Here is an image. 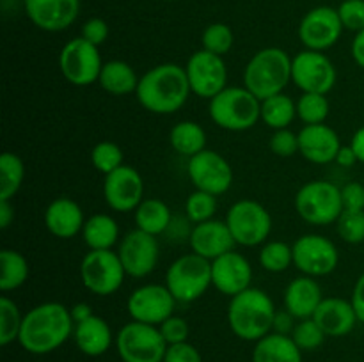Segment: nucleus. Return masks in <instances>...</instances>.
<instances>
[{
	"label": "nucleus",
	"mask_w": 364,
	"mask_h": 362,
	"mask_svg": "<svg viewBox=\"0 0 364 362\" xmlns=\"http://www.w3.org/2000/svg\"><path fill=\"white\" fill-rule=\"evenodd\" d=\"M233 46V32L224 23H212L203 32V50L223 57Z\"/></svg>",
	"instance_id": "79ce46f5"
},
{
	"label": "nucleus",
	"mask_w": 364,
	"mask_h": 362,
	"mask_svg": "<svg viewBox=\"0 0 364 362\" xmlns=\"http://www.w3.org/2000/svg\"><path fill=\"white\" fill-rule=\"evenodd\" d=\"M191 92L185 67L167 62L159 64L142 75L135 94L146 110L166 116L180 110L187 103Z\"/></svg>",
	"instance_id": "f03ea898"
},
{
	"label": "nucleus",
	"mask_w": 364,
	"mask_h": 362,
	"mask_svg": "<svg viewBox=\"0 0 364 362\" xmlns=\"http://www.w3.org/2000/svg\"><path fill=\"white\" fill-rule=\"evenodd\" d=\"M187 174L196 190L220 195L230 190L233 183V170L230 162L220 153L212 149H203L201 153L188 158Z\"/></svg>",
	"instance_id": "ddd939ff"
},
{
	"label": "nucleus",
	"mask_w": 364,
	"mask_h": 362,
	"mask_svg": "<svg viewBox=\"0 0 364 362\" xmlns=\"http://www.w3.org/2000/svg\"><path fill=\"white\" fill-rule=\"evenodd\" d=\"M25 177V165L14 153H4L0 156V199H11L20 190Z\"/></svg>",
	"instance_id": "f704fd0d"
},
{
	"label": "nucleus",
	"mask_w": 364,
	"mask_h": 362,
	"mask_svg": "<svg viewBox=\"0 0 364 362\" xmlns=\"http://www.w3.org/2000/svg\"><path fill=\"white\" fill-rule=\"evenodd\" d=\"M294 263V248L284 241H269L259 252V265L267 272H284Z\"/></svg>",
	"instance_id": "e433bc0d"
},
{
	"label": "nucleus",
	"mask_w": 364,
	"mask_h": 362,
	"mask_svg": "<svg viewBox=\"0 0 364 362\" xmlns=\"http://www.w3.org/2000/svg\"><path fill=\"white\" fill-rule=\"evenodd\" d=\"M326 337V332L320 329V325L313 318L299 319L294 332H291V339H294V343L297 344L302 351L316 350L318 346H322Z\"/></svg>",
	"instance_id": "a19ab883"
},
{
	"label": "nucleus",
	"mask_w": 364,
	"mask_h": 362,
	"mask_svg": "<svg viewBox=\"0 0 364 362\" xmlns=\"http://www.w3.org/2000/svg\"><path fill=\"white\" fill-rule=\"evenodd\" d=\"M294 265L309 277H323L334 272L340 263L336 245L320 234H304L294 245Z\"/></svg>",
	"instance_id": "4468645a"
},
{
	"label": "nucleus",
	"mask_w": 364,
	"mask_h": 362,
	"mask_svg": "<svg viewBox=\"0 0 364 362\" xmlns=\"http://www.w3.org/2000/svg\"><path fill=\"white\" fill-rule=\"evenodd\" d=\"M82 38L85 41L92 43L95 46H100L105 43V39L109 38V25L102 20V18H91L84 23L82 27Z\"/></svg>",
	"instance_id": "8fccbe9b"
},
{
	"label": "nucleus",
	"mask_w": 364,
	"mask_h": 362,
	"mask_svg": "<svg viewBox=\"0 0 364 362\" xmlns=\"http://www.w3.org/2000/svg\"><path fill=\"white\" fill-rule=\"evenodd\" d=\"M217 195L208 194V192L196 190L188 195L187 202H185V213H187L188 220L194 224L206 222L212 220L217 212Z\"/></svg>",
	"instance_id": "58836bf2"
},
{
	"label": "nucleus",
	"mask_w": 364,
	"mask_h": 362,
	"mask_svg": "<svg viewBox=\"0 0 364 362\" xmlns=\"http://www.w3.org/2000/svg\"><path fill=\"white\" fill-rule=\"evenodd\" d=\"M297 116L306 124H322L329 116L327 96L318 92H302L297 102Z\"/></svg>",
	"instance_id": "4c0bfd02"
},
{
	"label": "nucleus",
	"mask_w": 364,
	"mask_h": 362,
	"mask_svg": "<svg viewBox=\"0 0 364 362\" xmlns=\"http://www.w3.org/2000/svg\"><path fill=\"white\" fill-rule=\"evenodd\" d=\"M166 286L176 302H194L212 286V261L201 256L185 254L167 268Z\"/></svg>",
	"instance_id": "0eeeda50"
},
{
	"label": "nucleus",
	"mask_w": 364,
	"mask_h": 362,
	"mask_svg": "<svg viewBox=\"0 0 364 362\" xmlns=\"http://www.w3.org/2000/svg\"><path fill=\"white\" fill-rule=\"evenodd\" d=\"M164 362H203V357L194 344L185 341V343L169 344Z\"/></svg>",
	"instance_id": "de8ad7c7"
},
{
	"label": "nucleus",
	"mask_w": 364,
	"mask_h": 362,
	"mask_svg": "<svg viewBox=\"0 0 364 362\" xmlns=\"http://www.w3.org/2000/svg\"><path fill=\"white\" fill-rule=\"evenodd\" d=\"M352 57L364 70V28L355 34L354 43H352Z\"/></svg>",
	"instance_id": "4d7b16f0"
},
{
	"label": "nucleus",
	"mask_w": 364,
	"mask_h": 362,
	"mask_svg": "<svg viewBox=\"0 0 364 362\" xmlns=\"http://www.w3.org/2000/svg\"><path fill=\"white\" fill-rule=\"evenodd\" d=\"M252 362H302V350L294 343L291 336L270 332L256 341Z\"/></svg>",
	"instance_id": "cd10ccee"
},
{
	"label": "nucleus",
	"mask_w": 364,
	"mask_h": 362,
	"mask_svg": "<svg viewBox=\"0 0 364 362\" xmlns=\"http://www.w3.org/2000/svg\"><path fill=\"white\" fill-rule=\"evenodd\" d=\"M343 28L361 32L364 28V0H343L338 7Z\"/></svg>",
	"instance_id": "c03bdc74"
},
{
	"label": "nucleus",
	"mask_w": 364,
	"mask_h": 362,
	"mask_svg": "<svg viewBox=\"0 0 364 362\" xmlns=\"http://www.w3.org/2000/svg\"><path fill=\"white\" fill-rule=\"evenodd\" d=\"M59 66L64 78L70 84L84 87L98 82L102 73V57H100L98 46L85 41L84 38H75L64 45L59 55Z\"/></svg>",
	"instance_id": "9b49d317"
},
{
	"label": "nucleus",
	"mask_w": 364,
	"mask_h": 362,
	"mask_svg": "<svg viewBox=\"0 0 364 362\" xmlns=\"http://www.w3.org/2000/svg\"><path fill=\"white\" fill-rule=\"evenodd\" d=\"M291 80L302 92L327 94L336 84V67L326 53L304 50L291 59Z\"/></svg>",
	"instance_id": "f8f14e48"
},
{
	"label": "nucleus",
	"mask_w": 364,
	"mask_h": 362,
	"mask_svg": "<svg viewBox=\"0 0 364 362\" xmlns=\"http://www.w3.org/2000/svg\"><path fill=\"white\" fill-rule=\"evenodd\" d=\"M188 241H191L192 252L208 261H213L226 252L233 251L237 245L228 224L213 219L196 224Z\"/></svg>",
	"instance_id": "5701e85b"
},
{
	"label": "nucleus",
	"mask_w": 364,
	"mask_h": 362,
	"mask_svg": "<svg viewBox=\"0 0 364 362\" xmlns=\"http://www.w3.org/2000/svg\"><path fill=\"white\" fill-rule=\"evenodd\" d=\"M14 219V208L11 204V201L7 199H0V227L7 229L11 226Z\"/></svg>",
	"instance_id": "864d4df0"
},
{
	"label": "nucleus",
	"mask_w": 364,
	"mask_h": 362,
	"mask_svg": "<svg viewBox=\"0 0 364 362\" xmlns=\"http://www.w3.org/2000/svg\"><path fill=\"white\" fill-rule=\"evenodd\" d=\"M210 117L223 130L245 131L262 119V102L247 87H226L210 99Z\"/></svg>",
	"instance_id": "39448f33"
},
{
	"label": "nucleus",
	"mask_w": 364,
	"mask_h": 362,
	"mask_svg": "<svg viewBox=\"0 0 364 362\" xmlns=\"http://www.w3.org/2000/svg\"><path fill=\"white\" fill-rule=\"evenodd\" d=\"M340 149V137L327 124H306L299 131V153L311 163L336 162Z\"/></svg>",
	"instance_id": "4be33fe9"
},
{
	"label": "nucleus",
	"mask_w": 364,
	"mask_h": 362,
	"mask_svg": "<svg viewBox=\"0 0 364 362\" xmlns=\"http://www.w3.org/2000/svg\"><path fill=\"white\" fill-rule=\"evenodd\" d=\"M251 263L238 252L230 251L212 261V286L228 297L251 287Z\"/></svg>",
	"instance_id": "aec40b11"
},
{
	"label": "nucleus",
	"mask_w": 364,
	"mask_h": 362,
	"mask_svg": "<svg viewBox=\"0 0 364 362\" xmlns=\"http://www.w3.org/2000/svg\"><path fill=\"white\" fill-rule=\"evenodd\" d=\"M141 78H137L134 67L124 60H109L103 64L102 73H100V85L107 92L114 96H124L137 91V85Z\"/></svg>",
	"instance_id": "c756f323"
},
{
	"label": "nucleus",
	"mask_w": 364,
	"mask_h": 362,
	"mask_svg": "<svg viewBox=\"0 0 364 362\" xmlns=\"http://www.w3.org/2000/svg\"><path fill=\"white\" fill-rule=\"evenodd\" d=\"M313 319L326 332L327 337H343L354 330L359 322L352 302L343 298H323Z\"/></svg>",
	"instance_id": "b1692460"
},
{
	"label": "nucleus",
	"mask_w": 364,
	"mask_h": 362,
	"mask_svg": "<svg viewBox=\"0 0 364 362\" xmlns=\"http://www.w3.org/2000/svg\"><path fill=\"white\" fill-rule=\"evenodd\" d=\"M295 209L302 220L313 226L338 222L343 213L341 188L331 181H309L295 195Z\"/></svg>",
	"instance_id": "423d86ee"
},
{
	"label": "nucleus",
	"mask_w": 364,
	"mask_h": 362,
	"mask_svg": "<svg viewBox=\"0 0 364 362\" xmlns=\"http://www.w3.org/2000/svg\"><path fill=\"white\" fill-rule=\"evenodd\" d=\"M295 316L291 314L290 311H281V312H276V318H274V327H272V332L276 334H283V336H291V332H294L295 329Z\"/></svg>",
	"instance_id": "3c124183"
},
{
	"label": "nucleus",
	"mask_w": 364,
	"mask_h": 362,
	"mask_svg": "<svg viewBox=\"0 0 364 362\" xmlns=\"http://www.w3.org/2000/svg\"><path fill=\"white\" fill-rule=\"evenodd\" d=\"M336 162L340 163L341 167H347L348 169V167H354L359 160L350 146H341L340 153H338V156H336Z\"/></svg>",
	"instance_id": "5fc2aeb1"
},
{
	"label": "nucleus",
	"mask_w": 364,
	"mask_h": 362,
	"mask_svg": "<svg viewBox=\"0 0 364 362\" xmlns=\"http://www.w3.org/2000/svg\"><path fill=\"white\" fill-rule=\"evenodd\" d=\"M46 229L57 238H73L84 229V212L70 197H59L48 204L45 212Z\"/></svg>",
	"instance_id": "a878e982"
},
{
	"label": "nucleus",
	"mask_w": 364,
	"mask_h": 362,
	"mask_svg": "<svg viewBox=\"0 0 364 362\" xmlns=\"http://www.w3.org/2000/svg\"><path fill=\"white\" fill-rule=\"evenodd\" d=\"M137 229L159 236L171 226V209L160 199H144L135 209Z\"/></svg>",
	"instance_id": "7c9ffc66"
},
{
	"label": "nucleus",
	"mask_w": 364,
	"mask_h": 362,
	"mask_svg": "<svg viewBox=\"0 0 364 362\" xmlns=\"http://www.w3.org/2000/svg\"><path fill=\"white\" fill-rule=\"evenodd\" d=\"M295 116H297V103L284 92L270 96L262 102V121L274 130L288 128Z\"/></svg>",
	"instance_id": "72a5a7b5"
},
{
	"label": "nucleus",
	"mask_w": 364,
	"mask_h": 362,
	"mask_svg": "<svg viewBox=\"0 0 364 362\" xmlns=\"http://www.w3.org/2000/svg\"><path fill=\"white\" fill-rule=\"evenodd\" d=\"M343 32L338 9L333 7H315L302 18L299 25V38L308 50L323 52L336 45Z\"/></svg>",
	"instance_id": "f3484780"
},
{
	"label": "nucleus",
	"mask_w": 364,
	"mask_h": 362,
	"mask_svg": "<svg viewBox=\"0 0 364 362\" xmlns=\"http://www.w3.org/2000/svg\"><path fill=\"white\" fill-rule=\"evenodd\" d=\"M276 307L269 295L258 287H247L231 297L228 307V323L237 337L244 341H259L272 332Z\"/></svg>",
	"instance_id": "7ed1b4c3"
},
{
	"label": "nucleus",
	"mask_w": 364,
	"mask_h": 362,
	"mask_svg": "<svg viewBox=\"0 0 364 362\" xmlns=\"http://www.w3.org/2000/svg\"><path fill=\"white\" fill-rule=\"evenodd\" d=\"M341 201L343 209L350 212H364V185L352 181L341 188Z\"/></svg>",
	"instance_id": "09e8293b"
},
{
	"label": "nucleus",
	"mask_w": 364,
	"mask_h": 362,
	"mask_svg": "<svg viewBox=\"0 0 364 362\" xmlns=\"http://www.w3.org/2000/svg\"><path fill=\"white\" fill-rule=\"evenodd\" d=\"M91 162L95 169L102 174H110L119 169L123 163V151L117 144L109 141H103L96 144L91 151Z\"/></svg>",
	"instance_id": "ea45409f"
},
{
	"label": "nucleus",
	"mask_w": 364,
	"mask_h": 362,
	"mask_svg": "<svg viewBox=\"0 0 364 362\" xmlns=\"http://www.w3.org/2000/svg\"><path fill=\"white\" fill-rule=\"evenodd\" d=\"M28 277V261L23 254L11 248L0 252V290L4 293L23 286Z\"/></svg>",
	"instance_id": "473e14b6"
},
{
	"label": "nucleus",
	"mask_w": 364,
	"mask_h": 362,
	"mask_svg": "<svg viewBox=\"0 0 364 362\" xmlns=\"http://www.w3.org/2000/svg\"><path fill=\"white\" fill-rule=\"evenodd\" d=\"M169 141L178 155L192 158L205 149L206 133L194 121H181V123L174 124V128L171 130Z\"/></svg>",
	"instance_id": "2f4dec72"
},
{
	"label": "nucleus",
	"mask_w": 364,
	"mask_h": 362,
	"mask_svg": "<svg viewBox=\"0 0 364 362\" xmlns=\"http://www.w3.org/2000/svg\"><path fill=\"white\" fill-rule=\"evenodd\" d=\"M350 148L354 149L359 162L364 163V126L359 128V130L354 133V137H352V142H350Z\"/></svg>",
	"instance_id": "13d9d810"
},
{
	"label": "nucleus",
	"mask_w": 364,
	"mask_h": 362,
	"mask_svg": "<svg viewBox=\"0 0 364 362\" xmlns=\"http://www.w3.org/2000/svg\"><path fill=\"white\" fill-rule=\"evenodd\" d=\"M82 238L89 251H110L117 243L119 238V227L110 215H92L85 220Z\"/></svg>",
	"instance_id": "c85d7f7f"
},
{
	"label": "nucleus",
	"mask_w": 364,
	"mask_h": 362,
	"mask_svg": "<svg viewBox=\"0 0 364 362\" xmlns=\"http://www.w3.org/2000/svg\"><path fill=\"white\" fill-rule=\"evenodd\" d=\"M336 226L338 233L347 243H361V241H364V212L343 209Z\"/></svg>",
	"instance_id": "37998d69"
},
{
	"label": "nucleus",
	"mask_w": 364,
	"mask_h": 362,
	"mask_svg": "<svg viewBox=\"0 0 364 362\" xmlns=\"http://www.w3.org/2000/svg\"><path fill=\"white\" fill-rule=\"evenodd\" d=\"M291 80V59L277 46L259 50L251 57L244 71L245 87L259 99L270 98L284 91Z\"/></svg>",
	"instance_id": "20e7f679"
},
{
	"label": "nucleus",
	"mask_w": 364,
	"mask_h": 362,
	"mask_svg": "<svg viewBox=\"0 0 364 362\" xmlns=\"http://www.w3.org/2000/svg\"><path fill=\"white\" fill-rule=\"evenodd\" d=\"M117 254L127 275L141 279L149 275L159 263V241L153 234L134 229L121 240Z\"/></svg>",
	"instance_id": "6ab92c4d"
},
{
	"label": "nucleus",
	"mask_w": 364,
	"mask_h": 362,
	"mask_svg": "<svg viewBox=\"0 0 364 362\" xmlns=\"http://www.w3.org/2000/svg\"><path fill=\"white\" fill-rule=\"evenodd\" d=\"M21 323H23V316L14 300H11L9 297L0 298V344L2 346L18 341Z\"/></svg>",
	"instance_id": "c9c22d12"
},
{
	"label": "nucleus",
	"mask_w": 364,
	"mask_h": 362,
	"mask_svg": "<svg viewBox=\"0 0 364 362\" xmlns=\"http://www.w3.org/2000/svg\"><path fill=\"white\" fill-rule=\"evenodd\" d=\"M127 272L119 254L110 251H89L80 263V279L91 293L107 297L116 293Z\"/></svg>",
	"instance_id": "1a4fd4ad"
},
{
	"label": "nucleus",
	"mask_w": 364,
	"mask_h": 362,
	"mask_svg": "<svg viewBox=\"0 0 364 362\" xmlns=\"http://www.w3.org/2000/svg\"><path fill=\"white\" fill-rule=\"evenodd\" d=\"M103 195L114 212L127 213L137 209L144 199V181L137 169L130 165H121L114 172L107 174L103 181Z\"/></svg>",
	"instance_id": "a211bd4d"
},
{
	"label": "nucleus",
	"mask_w": 364,
	"mask_h": 362,
	"mask_svg": "<svg viewBox=\"0 0 364 362\" xmlns=\"http://www.w3.org/2000/svg\"><path fill=\"white\" fill-rule=\"evenodd\" d=\"M70 312H71V318H73L75 325H77V323H80V322H85V319L91 318V316H92L91 305L85 304V302H80V304H75L73 307L70 309Z\"/></svg>",
	"instance_id": "6e6d98bb"
},
{
	"label": "nucleus",
	"mask_w": 364,
	"mask_h": 362,
	"mask_svg": "<svg viewBox=\"0 0 364 362\" xmlns=\"http://www.w3.org/2000/svg\"><path fill=\"white\" fill-rule=\"evenodd\" d=\"M176 298L166 284H144L128 297V312L134 322L159 327L173 316Z\"/></svg>",
	"instance_id": "dca6fc26"
},
{
	"label": "nucleus",
	"mask_w": 364,
	"mask_h": 362,
	"mask_svg": "<svg viewBox=\"0 0 364 362\" xmlns=\"http://www.w3.org/2000/svg\"><path fill=\"white\" fill-rule=\"evenodd\" d=\"M350 302L352 305H354V311L355 314H358V319L361 323H364V273L358 280H355Z\"/></svg>",
	"instance_id": "603ef678"
},
{
	"label": "nucleus",
	"mask_w": 364,
	"mask_h": 362,
	"mask_svg": "<svg viewBox=\"0 0 364 362\" xmlns=\"http://www.w3.org/2000/svg\"><path fill=\"white\" fill-rule=\"evenodd\" d=\"M73 337L78 350L84 355H89V357H100L105 351H109L114 341L109 323L96 314H92L85 322L77 323L73 330Z\"/></svg>",
	"instance_id": "bb28decb"
},
{
	"label": "nucleus",
	"mask_w": 364,
	"mask_h": 362,
	"mask_svg": "<svg viewBox=\"0 0 364 362\" xmlns=\"http://www.w3.org/2000/svg\"><path fill=\"white\" fill-rule=\"evenodd\" d=\"M185 71H187L191 91L201 98L212 99L213 96L226 89L228 67L220 55L199 50V52L192 53Z\"/></svg>",
	"instance_id": "2eb2a0df"
},
{
	"label": "nucleus",
	"mask_w": 364,
	"mask_h": 362,
	"mask_svg": "<svg viewBox=\"0 0 364 362\" xmlns=\"http://www.w3.org/2000/svg\"><path fill=\"white\" fill-rule=\"evenodd\" d=\"M226 224L235 241L244 247H256L269 238L272 231V216L259 202L244 199L235 202L226 216Z\"/></svg>",
	"instance_id": "9d476101"
},
{
	"label": "nucleus",
	"mask_w": 364,
	"mask_h": 362,
	"mask_svg": "<svg viewBox=\"0 0 364 362\" xmlns=\"http://www.w3.org/2000/svg\"><path fill=\"white\" fill-rule=\"evenodd\" d=\"M270 149H272L274 155L290 158L295 153H299V133H294L288 128L276 130L270 137Z\"/></svg>",
	"instance_id": "a18cd8bd"
},
{
	"label": "nucleus",
	"mask_w": 364,
	"mask_h": 362,
	"mask_svg": "<svg viewBox=\"0 0 364 362\" xmlns=\"http://www.w3.org/2000/svg\"><path fill=\"white\" fill-rule=\"evenodd\" d=\"M28 20L46 32L70 27L78 16L80 0H23Z\"/></svg>",
	"instance_id": "412c9836"
},
{
	"label": "nucleus",
	"mask_w": 364,
	"mask_h": 362,
	"mask_svg": "<svg viewBox=\"0 0 364 362\" xmlns=\"http://www.w3.org/2000/svg\"><path fill=\"white\" fill-rule=\"evenodd\" d=\"M322 300V287L315 277H297L284 290V307L297 319L313 318Z\"/></svg>",
	"instance_id": "393cba45"
},
{
	"label": "nucleus",
	"mask_w": 364,
	"mask_h": 362,
	"mask_svg": "<svg viewBox=\"0 0 364 362\" xmlns=\"http://www.w3.org/2000/svg\"><path fill=\"white\" fill-rule=\"evenodd\" d=\"M73 330L75 322L70 309L59 302H45L23 316L18 343L28 353L45 355L63 346Z\"/></svg>",
	"instance_id": "f257e3e1"
},
{
	"label": "nucleus",
	"mask_w": 364,
	"mask_h": 362,
	"mask_svg": "<svg viewBox=\"0 0 364 362\" xmlns=\"http://www.w3.org/2000/svg\"><path fill=\"white\" fill-rule=\"evenodd\" d=\"M169 344L159 327L134 322L121 327L116 336V348L123 362H164Z\"/></svg>",
	"instance_id": "6e6552de"
},
{
	"label": "nucleus",
	"mask_w": 364,
	"mask_h": 362,
	"mask_svg": "<svg viewBox=\"0 0 364 362\" xmlns=\"http://www.w3.org/2000/svg\"><path fill=\"white\" fill-rule=\"evenodd\" d=\"M159 329L167 344L185 343L188 337V323L180 316H169L166 322L160 323Z\"/></svg>",
	"instance_id": "49530a36"
}]
</instances>
